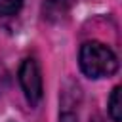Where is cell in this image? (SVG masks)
Segmentation results:
<instances>
[{"label":"cell","instance_id":"8992f818","mask_svg":"<svg viewBox=\"0 0 122 122\" xmlns=\"http://www.w3.org/2000/svg\"><path fill=\"white\" fill-rule=\"evenodd\" d=\"M90 122H103V118H101V116H92Z\"/></svg>","mask_w":122,"mask_h":122},{"label":"cell","instance_id":"7a4b0ae2","mask_svg":"<svg viewBox=\"0 0 122 122\" xmlns=\"http://www.w3.org/2000/svg\"><path fill=\"white\" fill-rule=\"evenodd\" d=\"M19 84L25 92V97L29 99L30 105H36L42 99V76H40V69L38 63L34 59H23L21 67H19Z\"/></svg>","mask_w":122,"mask_h":122},{"label":"cell","instance_id":"3957f363","mask_svg":"<svg viewBox=\"0 0 122 122\" xmlns=\"http://www.w3.org/2000/svg\"><path fill=\"white\" fill-rule=\"evenodd\" d=\"M109 116L112 122H122V88L116 86L109 97Z\"/></svg>","mask_w":122,"mask_h":122},{"label":"cell","instance_id":"5b68a950","mask_svg":"<svg viewBox=\"0 0 122 122\" xmlns=\"http://www.w3.org/2000/svg\"><path fill=\"white\" fill-rule=\"evenodd\" d=\"M59 122H78V116L72 111H63L59 116Z\"/></svg>","mask_w":122,"mask_h":122},{"label":"cell","instance_id":"277c9868","mask_svg":"<svg viewBox=\"0 0 122 122\" xmlns=\"http://www.w3.org/2000/svg\"><path fill=\"white\" fill-rule=\"evenodd\" d=\"M25 0H0V15L11 17L15 13H19V10L23 8Z\"/></svg>","mask_w":122,"mask_h":122},{"label":"cell","instance_id":"6da1fadb","mask_svg":"<svg viewBox=\"0 0 122 122\" xmlns=\"http://www.w3.org/2000/svg\"><path fill=\"white\" fill-rule=\"evenodd\" d=\"M80 69L90 78L112 76L118 71V59L114 51L101 42H86L80 48Z\"/></svg>","mask_w":122,"mask_h":122}]
</instances>
